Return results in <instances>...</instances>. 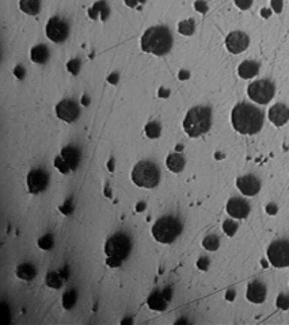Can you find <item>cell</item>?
I'll use <instances>...</instances> for the list:
<instances>
[{"label":"cell","instance_id":"obj_1","mask_svg":"<svg viewBox=\"0 0 289 325\" xmlns=\"http://www.w3.org/2000/svg\"><path fill=\"white\" fill-rule=\"evenodd\" d=\"M232 125L242 134L258 133L263 126V113L253 104L239 103L232 110Z\"/></svg>","mask_w":289,"mask_h":325},{"label":"cell","instance_id":"obj_2","mask_svg":"<svg viewBox=\"0 0 289 325\" xmlns=\"http://www.w3.org/2000/svg\"><path fill=\"white\" fill-rule=\"evenodd\" d=\"M141 48L144 52L155 56H165L173 48V36L169 27L154 26L144 33L141 38Z\"/></svg>","mask_w":289,"mask_h":325},{"label":"cell","instance_id":"obj_3","mask_svg":"<svg viewBox=\"0 0 289 325\" xmlns=\"http://www.w3.org/2000/svg\"><path fill=\"white\" fill-rule=\"evenodd\" d=\"M212 125V110L206 106H196L189 110L183 121V129L189 137L206 133Z\"/></svg>","mask_w":289,"mask_h":325},{"label":"cell","instance_id":"obj_4","mask_svg":"<svg viewBox=\"0 0 289 325\" xmlns=\"http://www.w3.org/2000/svg\"><path fill=\"white\" fill-rule=\"evenodd\" d=\"M181 233H182V224L177 217H171V215L162 217L152 227L154 237L163 244L173 243Z\"/></svg>","mask_w":289,"mask_h":325},{"label":"cell","instance_id":"obj_5","mask_svg":"<svg viewBox=\"0 0 289 325\" xmlns=\"http://www.w3.org/2000/svg\"><path fill=\"white\" fill-rule=\"evenodd\" d=\"M132 179L138 187L154 188L159 184V168L151 161H140L132 171Z\"/></svg>","mask_w":289,"mask_h":325},{"label":"cell","instance_id":"obj_6","mask_svg":"<svg viewBox=\"0 0 289 325\" xmlns=\"http://www.w3.org/2000/svg\"><path fill=\"white\" fill-rule=\"evenodd\" d=\"M130 250H132V241H130L129 236L122 232L113 235L105 245V252H106L107 256L118 259V260H125L128 258Z\"/></svg>","mask_w":289,"mask_h":325},{"label":"cell","instance_id":"obj_7","mask_svg":"<svg viewBox=\"0 0 289 325\" xmlns=\"http://www.w3.org/2000/svg\"><path fill=\"white\" fill-rule=\"evenodd\" d=\"M274 84L270 80H257L251 83L247 89L250 99H253L254 102L259 103V104H266L274 96Z\"/></svg>","mask_w":289,"mask_h":325},{"label":"cell","instance_id":"obj_8","mask_svg":"<svg viewBox=\"0 0 289 325\" xmlns=\"http://www.w3.org/2000/svg\"><path fill=\"white\" fill-rule=\"evenodd\" d=\"M267 258L274 267L289 266V240L273 241L267 248Z\"/></svg>","mask_w":289,"mask_h":325},{"label":"cell","instance_id":"obj_9","mask_svg":"<svg viewBox=\"0 0 289 325\" xmlns=\"http://www.w3.org/2000/svg\"><path fill=\"white\" fill-rule=\"evenodd\" d=\"M68 33H69V27L65 21H62L58 17H54L46 25V36L50 41L53 42H62L67 40Z\"/></svg>","mask_w":289,"mask_h":325},{"label":"cell","instance_id":"obj_10","mask_svg":"<svg viewBox=\"0 0 289 325\" xmlns=\"http://www.w3.org/2000/svg\"><path fill=\"white\" fill-rule=\"evenodd\" d=\"M49 184V175L45 169L36 168L27 175V186L31 194H38L46 190Z\"/></svg>","mask_w":289,"mask_h":325},{"label":"cell","instance_id":"obj_11","mask_svg":"<svg viewBox=\"0 0 289 325\" xmlns=\"http://www.w3.org/2000/svg\"><path fill=\"white\" fill-rule=\"evenodd\" d=\"M56 114L61 121L71 124V122L79 118L80 109L76 104V102H74L71 99H65V100H61L56 106Z\"/></svg>","mask_w":289,"mask_h":325},{"label":"cell","instance_id":"obj_12","mask_svg":"<svg viewBox=\"0 0 289 325\" xmlns=\"http://www.w3.org/2000/svg\"><path fill=\"white\" fill-rule=\"evenodd\" d=\"M250 40L247 34L242 32H232L228 34V37L226 38V46L227 49L234 54L242 53L243 50H246L249 48Z\"/></svg>","mask_w":289,"mask_h":325},{"label":"cell","instance_id":"obj_13","mask_svg":"<svg viewBox=\"0 0 289 325\" xmlns=\"http://www.w3.org/2000/svg\"><path fill=\"white\" fill-rule=\"evenodd\" d=\"M236 186L240 191L247 196H254L258 194L261 190V182L258 178H255L254 175H246V176H240L236 180Z\"/></svg>","mask_w":289,"mask_h":325},{"label":"cell","instance_id":"obj_14","mask_svg":"<svg viewBox=\"0 0 289 325\" xmlns=\"http://www.w3.org/2000/svg\"><path fill=\"white\" fill-rule=\"evenodd\" d=\"M227 211L234 219H246L250 213V205L243 198H231L227 203Z\"/></svg>","mask_w":289,"mask_h":325},{"label":"cell","instance_id":"obj_15","mask_svg":"<svg viewBox=\"0 0 289 325\" xmlns=\"http://www.w3.org/2000/svg\"><path fill=\"white\" fill-rule=\"evenodd\" d=\"M269 120L276 126L285 125L289 120V107L282 104V103H277L269 110Z\"/></svg>","mask_w":289,"mask_h":325},{"label":"cell","instance_id":"obj_16","mask_svg":"<svg viewBox=\"0 0 289 325\" xmlns=\"http://www.w3.org/2000/svg\"><path fill=\"white\" fill-rule=\"evenodd\" d=\"M247 298L254 303H262L266 298V286L261 282H251L247 287Z\"/></svg>","mask_w":289,"mask_h":325},{"label":"cell","instance_id":"obj_17","mask_svg":"<svg viewBox=\"0 0 289 325\" xmlns=\"http://www.w3.org/2000/svg\"><path fill=\"white\" fill-rule=\"evenodd\" d=\"M61 159L69 169H76L80 163V152L78 148L68 145L61 151Z\"/></svg>","mask_w":289,"mask_h":325},{"label":"cell","instance_id":"obj_18","mask_svg":"<svg viewBox=\"0 0 289 325\" xmlns=\"http://www.w3.org/2000/svg\"><path fill=\"white\" fill-rule=\"evenodd\" d=\"M259 71V65L258 63L255 61H243V63L239 65V76L243 77V79H251L254 76L257 75Z\"/></svg>","mask_w":289,"mask_h":325},{"label":"cell","instance_id":"obj_19","mask_svg":"<svg viewBox=\"0 0 289 325\" xmlns=\"http://www.w3.org/2000/svg\"><path fill=\"white\" fill-rule=\"evenodd\" d=\"M185 157L181 155V153H171L169 157H167V161L166 164L169 167L170 171L173 172H181L183 168H185Z\"/></svg>","mask_w":289,"mask_h":325},{"label":"cell","instance_id":"obj_20","mask_svg":"<svg viewBox=\"0 0 289 325\" xmlns=\"http://www.w3.org/2000/svg\"><path fill=\"white\" fill-rule=\"evenodd\" d=\"M30 58L34 61V63H38V64L46 63V61H48V58H49V50H48V48H46L45 45H38V46H36V48H33V49H31Z\"/></svg>","mask_w":289,"mask_h":325},{"label":"cell","instance_id":"obj_21","mask_svg":"<svg viewBox=\"0 0 289 325\" xmlns=\"http://www.w3.org/2000/svg\"><path fill=\"white\" fill-rule=\"evenodd\" d=\"M19 6L23 13L29 14V15H37L40 13L41 2L40 0H21Z\"/></svg>","mask_w":289,"mask_h":325},{"label":"cell","instance_id":"obj_22","mask_svg":"<svg viewBox=\"0 0 289 325\" xmlns=\"http://www.w3.org/2000/svg\"><path fill=\"white\" fill-rule=\"evenodd\" d=\"M17 275L21 278V279H25V281H31L34 276L37 275L36 267L31 266L29 263H25L22 266H19L18 270H17Z\"/></svg>","mask_w":289,"mask_h":325},{"label":"cell","instance_id":"obj_23","mask_svg":"<svg viewBox=\"0 0 289 325\" xmlns=\"http://www.w3.org/2000/svg\"><path fill=\"white\" fill-rule=\"evenodd\" d=\"M148 305L155 310H165L166 309V301L163 298V295L159 293L152 294L151 297L148 298Z\"/></svg>","mask_w":289,"mask_h":325},{"label":"cell","instance_id":"obj_24","mask_svg":"<svg viewBox=\"0 0 289 325\" xmlns=\"http://www.w3.org/2000/svg\"><path fill=\"white\" fill-rule=\"evenodd\" d=\"M76 298H78V294H76L75 290H69L67 293L62 295V305L65 309H71L76 302Z\"/></svg>","mask_w":289,"mask_h":325},{"label":"cell","instance_id":"obj_25","mask_svg":"<svg viewBox=\"0 0 289 325\" xmlns=\"http://www.w3.org/2000/svg\"><path fill=\"white\" fill-rule=\"evenodd\" d=\"M219 244H220V241H219L218 236H208L205 237V240L202 241V245H204L205 248L208 251H216L219 248Z\"/></svg>","mask_w":289,"mask_h":325},{"label":"cell","instance_id":"obj_26","mask_svg":"<svg viewBox=\"0 0 289 325\" xmlns=\"http://www.w3.org/2000/svg\"><path fill=\"white\" fill-rule=\"evenodd\" d=\"M146 134H147V137H150V138L159 137L160 136L159 124H156V122H150V124L146 126Z\"/></svg>","mask_w":289,"mask_h":325},{"label":"cell","instance_id":"obj_27","mask_svg":"<svg viewBox=\"0 0 289 325\" xmlns=\"http://www.w3.org/2000/svg\"><path fill=\"white\" fill-rule=\"evenodd\" d=\"M179 32L185 36H191L194 32V21L190 19V21H183L179 23Z\"/></svg>","mask_w":289,"mask_h":325},{"label":"cell","instance_id":"obj_28","mask_svg":"<svg viewBox=\"0 0 289 325\" xmlns=\"http://www.w3.org/2000/svg\"><path fill=\"white\" fill-rule=\"evenodd\" d=\"M46 283L49 287H53V289H58V287H61V281H60V278H58L54 272H50L46 276Z\"/></svg>","mask_w":289,"mask_h":325},{"label":"cell","instance_id":"obj_29","mask_svg":"<svg viewBox=\"0 0 289 325\" xmlns=\"http://www.w3.org/2000/svg\"><path fill=\"white\" fill-rule=\"evenodd\" d=\"M38 245H40L42 250H50L52 248V245H53V239L50 235H46V236L41 237L40 241H38Z\"/></svg>","mask_w":289,"mask_h":325},{"label":"cell","instance_id":"obj_30","mask_svg":"<svg viewBox=\"0 0 289 325\" xmlns=\"http://www.w3.org/2000/svg\"><path fill=\"white\" fill-rule=\"evenodd\" d=\"M277 306L281 309H288L289 307V297L285 294H281L280 297L277 298Z\"/></svg>","mask_w":289,"mask_h":325},{"label":"cell","instance_id":"obj_31","mask_svg":"<svg viewBox=\"0 0 289 325\" xmlns=\"http://www.w3.org/2000/svg\"><path fill=\"white\" fill-rule=\"evenodd\" d=\"M224 231H226V233H227V235L232 236V235H234V233L236 232V224H234L232 221H230V220H228V221H226V223H224Z\"/></svg>","mask_w":289,"mask_h":325},{"label":"cell","instance_id":"obj_32","mask_svg":"<svg viewBox=\"0 0 289 325\" xmlns=\"http://www.w3.org/2000/svg\"><path fill=\"white\" fill-rule=\"evenodd\" d=\"M235 5L238 6L240 10H247L253 5V0H235Z\"/></svg>","mask_w":289,"mask_h":325},{"label":"cell","instance_id":"obj_33","mask_svg":"<svg viewBox=\"0 0 289 325\" xmlns=\"http://www.w3.org/2000/svg\"><path fill=\"white\" fill-rule=\"evenodd\" d=\"M271 6H273V9L276 13H281V10H282V0H271Z\"/></svg>","mask_w":289,"mask_h":325},{"label":"cell","instance_id":"obj_34","mask_svg":"<svg viewBox=\"0 0 289 325\" xmlns=\"http://www.w3.org/2000/svg\"><path fill=\"white\" fill-rule=\"evenodd\" d=\"M121 262H122V260H118V259H114V258L107 259V264H110V266H114V267H116V266H120Z\"/></svg>","mask_w":289,"mask_h":325}]
</instances>
